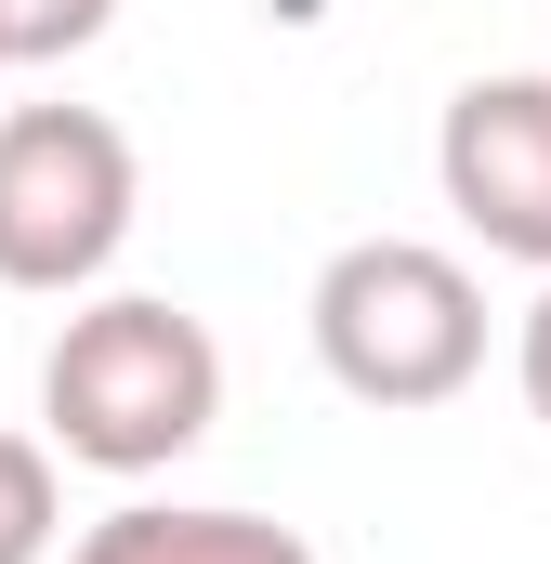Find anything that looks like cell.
I'll list each match as a JSON object with an SVG mask.
<instances>
[{"mask_svg":"<svg viewBox=\"0 0 551 564\" xmlns=\"http://www.w3.org/2000/svg\"><path fill=\"white\" fill-rule=\"evenodd\" d=\"M210 421H224V341L158 289L79 302L40 355V446L93 473H171L184 446H210Z\"/></svg>","mask_w":551,"mask_h":564,"instance_id":"obj_1","label":"cell"},{"mask_svg":"<svg viewBox=\"0 0 551 564\" xmlns=\"http://www.w3.org/2000/svg\"><path fill=\"white\" fill-rule=\"evenodd\" d=\"M315 355L355 408H446L486 368V289L433 237H355L315 276Z\"/></svg>","mask_w":551,"mask_h":564,"instance_id":"obj_2","label":"cell"},{"mask_svg":"<svg viewBox=\"0 0 551 564\" xmlns=\"http://www.w3.org/2000/svg\"><path fill=\"white\" fill-rule=\"evenodd\" d=\"M132 237V132L93 106H13L0 119V289H93Z\"/></svg>","mask_w":551,"mask_h":564,"instance_id":"obj_3","label":"cell"},{"mask_svg":"<svg viewBox=\"0 0 551 564\" xmlns=\"http://www.w3.org/2000/svg\"><path fill=\"white\" fill-rule=\"evenodd\" d=\"M433 171H446V210L499 263H539L551 276V79H473V93H446Z\"/></svg>","mask_w":551,"mask_h":564,"instance_id":"obj_4","label":"cell"},{"mask_svg":"<svg viewBox=\"0 0 551 564\" xmlns=\"http://www.w3.org/2000/svg\"><path fill=\"white\" fill-rule=\"evenodd\" d=\"M66 564H315V552H302V525L224 512V499H132V512L79 525Z\"/></svg>","mask_w":551,"mask_h":564,"instance_id":"obj_5","label":"cell"},{"mask_svg":"<svg viewBox=\"0 0 551 564\" xmlns=\"http://www.w3.org/2000/svg\"><path fill=\"white\" fill-rule=\"evenodd\" d=\"M53 539H66L53 446H40V433H0V564H53Z\"/></svg>","mask_w":551,"mask_h":564,"instance_id":"obj_6","label":"cell"},{"mask_svg":"<svg viewBox=\"0 0 551 564\" xmlns=\"http://www.w3.org/2000/svg\"><path fill=\"white\" fill-rule=\"evenodd\" d=\"M119 26V0H0V66H66Z\"/></svg>","mask_w":551,"mask_h":564,"instance_id":"obj_7","label":"cell"},{"mask_svg":"<svg viewBox=\"0 0 551 564\" xmlns=\"http://www.w3.org/2000/svg\"><path fill=\"white\" fill-rule=\"evenodd\" d=\"M526 408L551 421V276H539V302H526Z\"/></svg>","mask_w":551,"mask_h":564,"instance_id":"obj_8","label":"cell"}]
</instances>
